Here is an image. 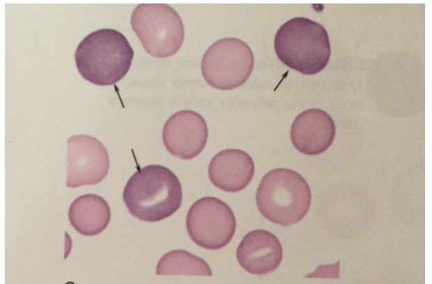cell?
<instances>
[{
  "instance_id": "obj_12",
  "label": "cell",
  "mask_w": 432,
  "mask_h": 284,
  "mask_svg": "<svg viewBox=\"0 0 432 284\" xmlns=\"http://www.w3.org/2000/svg\"><path fill=\"white\" fill-rule=\"evenodd\" d=\"M255 172L252 158L245 151L228 149L216 153L208 167L214 185L227 192H237L250 183Z\"/></svg>"
},
{
  "instance_id": "obj_5",
  "label": "cell",
  "mask_w": 432,
  "mask_h": 284,
  "mask_svg": "<svg viewBox=\"0 0 432 284\" xmlns=\"http://www.w3.org/2000/svg\"><path fill=\"white\" fill-rule=\"evenodd\" d=\"M130 23L144 49L151 56L167 58L180 49L184 35L179 14L165 3H141L132 12Z\"/></svg>"
},
{
  "instance_id": "obj_10",
  "label": "cell",
  "mask_w": 432,
  "mask_h": 284,
  "mask_svg": "<svg viewBox=\"0 0 432 284\" xmlns=\"http://www.w3.org/2000/svg\"><path fill=\"white\" fill-rule=\"evenodd\" d=\"M335 135V125L324 110L311 108L294 120L290 137L294 147L306 155H318L326 151Z\"/></svg>"
},
{
  "instance_id": "obj_14",
  "label": "cell",
  "mask_w": 432,
  "mask_h": 284,
  "mask_svg": "<svg viewBox=\"0 0 432 284\" xmlns=\"http://www.w3.org/2000/svg\"><path fill=\"white\" fill-rule=\"evenodd\" d=\"M157 275L211 276V268L202 258L182 249L173 250L159 260Z\"/></svg>"
},
{
  "instance_id": "obj_1",
  "label": "cell",
  "mask_w": 432,
  "mask_h": 284,
  "mask_svg": "<svg viewBox=\"0 0 432 284\" xmlns=\"http://www.w3.org/2000/svg\"><path fill=\"white\" fill-rule=\"evenodd\" d=\"M122 198L133 217L144 222H158L171 216L180 207L182 185L168 168L150 165L129 178Z\"/></svg>"
},
{
  "instance_id": "obj_8",
  "label": "cell",
  "mask_w": 432,
  "mask_h": 284,
  "mask_svg": "<svg viewBox=\"0 0 432 284\" xmlns=\"http://www.w3.org/2000/svg\"><path fill=\"white\" fill-rule=\"evenodd\" d=\"M109 156L103 144L87 135L67 140L66 185L75 188L101 182L109 169Z\"/></svg>"
},
{
  "instance_id": "obj_7",
  "label": "cell",
  "mask_w": 432,
  "mask_h": 284,
  "mask_svg": "<svg viewBox=\"0 0 432 284\" xmlns=\"http://www.w3.org/2000/svg\"><path fill=\"white\" fill-rule=\"evenodd\" d=\"M186 224L193 242L211 250L225 247L236 229V219L231 208L223 201L211 197L201 198L191 206Z\"/></svg>"
},
{
  "instance_id": "obj_4",
  "label": "cell",
  "mask_w": 432,
  "mask_h": 284,
  "mask_svg": "<svg viewBox=\"0 0 432 284\" xmlns=\"http://www.w3.org/2000/svg\"><path fill=\"white\" fill-rule=\"evenodd\" d=\"M311 190L298 172L285 168L271 170L262 178L256 193L260 213L284 226L301 220L311 204Z\"/></svg>"
},
{
  "instance_id": "obj_2",
  "label": "cell",
  "mask_w": 432,
  "mask_h": 284,
  "mask_svg": "<svg viewBox=\"0 0 432 284\" xmlns=\"http://www.w3.org/2000/svg\"><path fill=\"white\" fill-rule=\"evenodd\" d=\"M134 50L126 37L113 28H101L86 36L74 53L77 68L86 81L110 85L128 72Z\"/></svg>"
},
{
  "instance_id": "obj_3",
  "label": "cell",
  "mask_w": 432,
  "mask_h": 284,
  "mask_svg": "<svg viewBox=\"0 0 432 284\" xmlns=\"http://www.w3.org/2000/svg\"><path fill=\"white\" fill-rule=\"evenodd\" d=\"M274 49L282 63L305 75L323 69L331 53L326 28L305 17H294L284 23L275 33Z\"/></svg>"
},
{
  "instance_id": "obj_9",
  "label": "cell",
  "mask_w": 432,
  "mask_h": 284,
  "mask_svg": "<svg viewBox=\"0 0 432 284\" xmlns=\"http://www.w3.org/2000/svg\"><path fill=\"white\" fill-rule=\"evenodd\" d=\"M208 129L198 112L184 110L172 115L166 122L162 138L170 153L184 160L192 159L204 149Z\"/></svg>"
},
{
  "instance_id": "obj_11",
  "label": "cell",
  "mask_w": 432,
  "mask_h": 284,
  "mask_svg": "<svg viewBox=\"0 0 432 284\" xmlns=\"http://www.w3.org/2000/svg\"><path fill=\"white\" fill-rule=\"evenodd\" d=\"M236 255L239 264L244 270L255 275H264L279 267L283 250L275 235L259 229L250 231L243 237Z\"/></svg>"
},
{
  "instance_id": "obj_6",
  "label": "cell",
  "mask_w": 432,
  "mask_h": 284,
  "mask_svg": "<svg viewBox=\"0 0 432 284\" xmlns=\"http://www.w3.org/2000/svg\"><path fill=\"white\" fill-rule=\"evenodd\" d=\"M254 67V56L250 47L236 37H225L212 44L201 61V72L211 87L232 90L243 84Z\"/></svg>"
},
{
  "instance_id": "obj_13",
  "label": "cell",
  "mask_w": 432,
  "mask_h": 284,
  "mask_svg": "<svg viewBox=\"0 0 432 284\" xmlns=\"http://www.w3.org/2000/svg\"><path fill=\"white\" fill-rule=\"evenodd\" d=\"M68 217L78 233L94 236L102 233L109 224L110 207L106 201L97 194H83L72 203Z\"/></svg>"
}]
</instances>
